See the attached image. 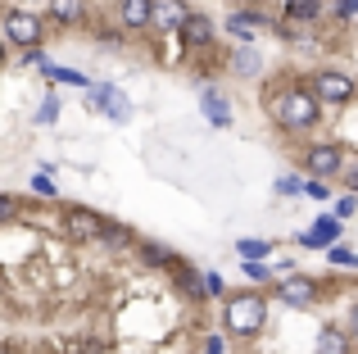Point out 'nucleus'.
Here are the masks:
<instances>
[{
	"instance_id": "obj_36",
	"label": "nucleus",
	"mask_w": 358,
	"mask_h": 354,
	"mask_svg": "<svg viewBox=\"0 0 358 354\" xmlns=\"http://www.w3.org/2000/svg\"><path fill=\"white\" fill-rule=\"evenodd\" d=\"M350 337H354V346H358V300H354V309H350Z\"/></svg>"
},
{
	"instance_id": "obj_7",
	"label": "nucleus",
	"mask_w": 358,
	"mask_h": 354,
	"mask_svg": "<svg viewBox=\"0 0 358 354\" xmlns=\"http://www.w3.org/2000/svg\"><path fill=\"white\" fill-rule=\"evenodd\" d=\"M87 100H91L96 109H105V114L114 118V123H127V118H131V100L122 96L114 82H96V87L87 91Z\"/></svg>"
},
{
	"instance_id": "obj_2",
	"label": "nucleus",
	"mask_w": 358,
	"mask_h": 354,
	"mask_svg": "<svg viewBox=\"0 0 358 354\" xmlns=\"http://www.w3.org/2000/svg\"><path fill=\"white\" fill-rule=\"evenodd\" d=\"M263 323H268V300L259 291L227 295V304H222V332L227 337H259Z\"/></svg>"
},
{
	"instance_id": "obj_20",
	"label": "nucleus",
	"mask_w": 358,
	"mask_h": 354,
	"mask_svg": "<svg viewBox=\"0 0 358 354\" xmlns=\"http://www.w3.org/2000/svg\"><path fill=\"white\" fill-rule=\"evenodd\" d=\"M236 255L245 259V264H263V259L272 255V241H259V236H241V241H236Z\"/></svg>"
},
{
	"instance_id": "obj_4",
	"label": "nucleus",
	"mask_w": 358,
	"mask_h": 354,
	"mask_svg": "<svg viewBox=\"0 0 358 354\" xmlns=\"http://www.w3.org/2000/svg\"><path fill=\"white\" fill-rule=\"evenodd\" d=\"M304 169L308 177H317V182H331V177H345V150L336 141H317V146H308V155H304Z\"/></svg>"
},
{
	"instance_id": "obj_31",
	"label": "nucleus",
	"mask_w": 358,
	"mask_h": 354,
	"mask_svg": "<svg viewBox=\"0 0 358 354\" xmlns=\"http://www.w3.org/2000/svg\"><path fill=\"white\" fill-rule=\"evenodd\" d=\"M354 209H358V195H341V200H336V218H341V222L350 218Z\"/></svg>"
},
{
	"instance_id": "obj_21",
	"label": "nucleus",
	"mask_w": 358,
	"mask_h": 354,
	"mask_svg": "<svg viewBox=\"0 0 358 354\" xmlns=\"http://www.w3.org/2000/svg\"><path fill=\"white\" fill-rule=\"evenodd\" d=\"M45 78H50V82H64V87H82V91L96 87L87 73H78V69H59V64H50V69H45Z\"/></svg>"
},
{
	"instance_id": "obj_10",
	"label": "nucleus",
	"mask_w": 358,
	"mask_h": 354,
	"mask_svg": "<svg viewBox=\"0 0 358 354\" xmlns=\"http://www.w3.org/2000/svg\"><path fill=\"white\" fill-rule=\"evenodd\" d=\"M200 114L209 127H231V105L218 87H200Z\"/></svg>"
},
{
	"instance_id": "obj_29",
	"label": "nucleus",
	"mask_w": 358,
	"mask_h": 354,
	"mask_svg": "<svg viewBox=\"0 0 358 354\" xmlns=\"http://www.w3.org/2000/svg\"><path fill=\"white\" fill-rule=\"evenodd\" d=\"M14 218H18V200H14V195H5V200H0V222L9 227Z\"/></svg>"
},
{
	"instance_id": "obj_3",
	"label": "nucleus",
	"mask_w": 358,
	"mask_h": 354,
	"mask_svg": "<svg viewBox=\"0 0 358 354\" xmlns=\"http://www.w3.org/2000/svg\"><path fill=\"white\" fill-rule=\"evenodd\" d=\"M45 36V18L36 14V9H5V41L14 45V50H36Z\"/></svg>"
},
{
	"instance_id": "obj_23",
	"label": "nucleus",
	"mask_w": 358,
	"mask_h": 354,
	"mask_svg": "<svg viewBox=\"0 0 358 354\" xmlns=\"http://www.w3.org/2000/svg\"><path fill=\"white\" fill-rule=\"evenodd\" d=\"M100 246H109V250H127V246H136V236H131L127 227H118V222H109L105 236H100Z\"/></svg>"
},
{
	"instance_id": "obj_34",
	"label": "nucleus",
	"mask_w": 358,
	"mask_h": 354,
	"mask_svg": "<svg viewBox=\"0 0 358 354\" xmlns=\"http://www.w3.org/2000/svg\"><path fill=\"white\" fill-rule=\"evenodd\" d=\"M345 186H350V195H358V160L345 169Z\"/></svg>"
},
{
	"instance_id": "obj_11",
	"label": "nucleus",
	"mask_w": 358,
	"mask_h": 354,
	"mask_svg": "<svg viewBox=\"0 0 358 354\" xmlns=\"http://www.w3.org/2000/svg\"><path fill=\"white\" fill-rule=\"evenodd\" d=\"M118 23L127 27V32H145V27H155V0H122V5H118Z\"/></svg>"
},
{
	"instance_id": "obj_27",
	"label": "nucleus",
	"mask_w": 358,
	"mask_h": 354,
	"mask_svg": "<svg viewBox=\"0 0 358 354\" xmlns=\"http://www.w3.org/2000/svg\"><path fill=\"white\" fill-rule=\"evenodd\" d=\"M327 264H336V268H358V255H354V250H345V246H331V250H327Z\"/></svg>"
},
{
	"instance_id": "obj_13",
	"label": "nucleus",
	"mask_w": 358,
	"mask_h": 354,
	"mask_svg": "<svg viewBox=\"0 0 358 354\" xmlns=\"http://www.w3.org/2000/svg\"><path fill=\"white\" fill-rule=\"evenodd\" d=\"M186 18H191V5H186V0H155V23H159V27H173V32H182Z\"/></svg>"
},
{
	"instance_id": "obj_8",
	"label": "nucleus",
	"mask_w": 358,
	"mask_h": 354,
	"mask_svg": "<svg viewBox=\"0 0 358 354\" xmlns=\"http://www.w3.org/2000/svg\"><path fill=\"white\" fill-rule=\"evenodd\" d=\"M317 295H322V286H317L313 277H304V273L281 277V300L295 304V309H308V304H317Z\"/></svg>"
},
{
	"instance_id": "obj_19",
	"label": "nucleus",
	"mask_w": 358,
	"mask_h": 354,
	"mask_svg": "<svg viewBox=\"0 0 358 354\" xmlns=\"http://www.w3.org/2000/svg\"><path fill=\"white\" fill-rule=\"evenodd\" d=\"M50 18L59 27H73L87 18V0H50Z\"/></svg>"
},
{
	"instance_id": "obj_22",
	"label": "nucleus",
	"mask_w": 358,
	"mask_h": 354,
	"mask_svg": "<svg viewBox=\"0 0 358 354\" xmlns=\"http://www.w3.org/2000/svg\"><path fill=\"white\" fill-rule=\"evenodd\" d=\"M177 277H182V286H186V295H191V300H204V295H209V291H204V273H195L191 264L177 268Z\"/></svg>"
},
{
	"instance_id": "obj_33",
	"label": "nucleus",
	"mask_w": 358,
	"mask_h": 354,
	"mask_svg": "<svg viewBox=\"0 0 358 354\" xmlns=\"http://www.w3.org/2000/svg\"><path fill=\"white\" fill-rule=\"evenodd\" d=\"M204 291H209V295H222V291H227L222 273H204Z\"/></svg>"
},
{
	"instance_id": "obj_26",
	"label": "nucleus",
	"mask_w": 358,
	"mask_h": 354,
	"mask_svg": "<svg viewBox=\"0 0 358 354\" xmlns=\"http://www.w3.org/2000/svg\"><path fill=\"white\" fill-rule=\"evenodd\" d=\"M304 186H308V182H299L295 173H281V177H277V186H272V191H277V195H304Z\"/></svg>"
},
{
	"instance_id": "obj_6",
	"label": "nucleus",
	"mask_w": 358,
	"mask_h": 354,
	"mask_svg": "<svg viewBox=\"0 0 358 354\" xmlns=\"http://www.w3.org/2000/svg\"><path fill=\"white\" fill-rule=\"evenodd\" d=\"M105 227L109 222L100 218L96 209H82V204H69V209H64V232H69V241H100Z\"/></svg>"
},
{
	"instance_id": "obj_24",
	"label": "nucleus",
	"mask_w": 358,
	"mask_h": 354,
	"mask_svg": "<svg viewBox=\"0 0 358 354\" xmlns=\"http://www.w3.org/2000/svg\"><path fill=\"white\" fill-rule=\"evenodd\" d=\"M55 118H59V96H55V91H45L41 105H36V127H50Z\"/></svg>"
},
{
	"instance_id": "obj_12",
	"label": "nucleus",
	"mask_w": 358,
	"mask_h": 354,
	"mask_svg": "<svg viewBox=\"0 0 358 354\" xmlns=\"http://www.w3.org/2000/svg\"><path fill=\"white\" fill-rule=\"evenodd\" d=\"M231 73H236V78H259L263 73V50L254 41H241L236 50H231Z\"/></svg>"
},
{
	"instance_id": "obj_28",
	"label": "nucleus",
	"mask_w": 358,
	"mask_h": 354,
	"mask_svg": "<svg viewBox=\"0 0 358 354\" xmlns=\"http://www.w3.org/2000/svg\"><path fill=\"white\" fill-rule=\"evenodd\" d=\"M304 195H308V200H331V191H327V182H317V177H308Z\"/></svg>"
},
{
	"instance_id": "obj_5",
	"label": "nucleus",
	"mask_w": 358,
	"mask_h": 354,
	"mask_svg": "<svg viewBox=\"0 0 358 354\" xmlns=\"http://www.w3.org/2000/svg\"><path fill=\"white\" fill-rule=\"evenodd\" d=\"M354 91H358V82L350 73H341V69H322L313 78V96L322 100V105H350Z\"/></svg>"
},
{
	"instance_id": "obj_35",
	"label": "nucleus",
	"mask_w": 358,
	"mask_h": 354,
	"mask_svg": "<svg viewBox=\"0 0 358 354\" xmlns=\"http://www.w3.org/2000/svg\"><path fill=\"white\" fill-rule=\"evenodd\" d=\"M204 354H227V341H222V337H209V341H204Z\"/></svg>"
},
{
	"instance_id": "obj_1",
	"label": "nucleus",
	"mask_w": 358,
	"mask_h": 354,
	"mask_svg": "<svg viewBox=\"0 0 358 354\" xmlns=\"http://www.w3.org/2000/svg\"><path fill=\"white\" fill-rule=\"evenodd\" d=\"M268 109H272V118H277V127H286V132H295V136H304V132H313L317 123H322V100L313 96V87H281L277 96L268 100Z\"/></svg>"
},
{
	"instance_id": "obj_16",
	"label": "nucleus",
	"mask_w": 358,
	"mask_h": 354,
	"mask_svg": "<svg viewBox=\"0 0 358 354\" xmlns=\"http://www.w3.org/2000/svg\"><path fill=\"white\" fill-rule=\"evenodd\" d=\"M209 41H213V23L204 14H191V18H186V27H182V45L200 50V45H209Z\"/></svg>"
},
{
	"instance_id": "obj_9",
	"label": "nucleus",
	"mask_w": 358,
	"mask_h": 354,
	"mask_svg": "<svg viewBox=\"0 0 358 354\" xmlns=\"http://www.w3.org/2000/svg\"><path fill=\"white\" fill-rule=\"evenodd\" d=\"M341 218H336V213H322V218L313 222V232H304V236H299V246L304 250H331L336 241H341Z\"/></svg>"
},
{
	"instance_id": "obj_14",
	"label": "nucleus",
	"mask_w": 358,
	"mask_h": 354,
	"mask_svg": "<svg viewBox=\"0 0 358 354\" xmlns=\"http://www.w3.org/2000/svg\"><path fill=\"white\" fill-rule=\"evenodd\" d=\"M263 23H268V18H263L259 9H236V14L227 18V32L241 36V41H254V36L263 32Z\"/></svg>"
},
{
	"instance_id": "obj_37",
	"label": "nucleus",
	"mask_w": 358,
	"mask_h": 354,
	"mask_svg": "<svg viewBox=\"0 0 358 354\" xmlns=\"http://www.w3.org/2000/svg\"><path fill=\"white\" fill-rule=\"evenodd\" d=\"M0 354H18V350H14V346H9V341H5V346H0Z\"/></svg>"
},
{
	"instance_id": "obj_32",
	"label": "nucleus",
	"mask_w": 358,
	"mask_h": 354,
	"mask_svg": "<svg viewBox=\"0 0 358 354\" xmlns=\"http://www.w3.org/2000/svg\"><path fill=\"white\" fill-rule=\"evenodd\" d=\"M336 18H358V0H331Z\"/></svg>"
},
{
	"instance_id": "obj_15",
	"label": "nucleus",
	"mask_w": 358,
	"mask_h": 354,
	"mask_svg": "<svg viewBox=\"0 0 358 354\" xmlns=\"http://www.w3.org/2000/svg\"><path fill=\"white\" fill-rule=\"evenodd\" d=\"M136 255H141V264H150V268H182V259L168 246H159V241H136Z\"/></svg>"
},
{
	"instance_id": "obj_25",
	"label": "nucleus",
	"mask_w": 358,
	"mask_h": 354,
	"mask_svg": "<svg viewBox=\"0 0 358 354\" xmlns=\"http://www.w3.org/2000/svg\"><path fill=\"white\" fill-rule=\"evenodd\" d=\"M241 273L250 277L254 286H263V282H272V277H277V268H268V264H241Z\"/></svg>"
},
{
	"instance_id": "obj_17",
	"label": "nucleus",
	"mask_w": 358,
	"mask_h": 354,
	"mask_svg": "<svg viewBox=\"0 0 358 354\" xmlns=\"http://www.w3.org/2000/svg\"><path fill=\"white\" fill-rule=\"evenodd\" d=\"M322 9H331V0H286V23H313Z\"/></svg>"
},
{
	"instance_id": "obj_30",
	"label": "nucleus",
	"mask_w": 358,
	"mask_h": 354,
	"mask_svg": "<svg viewBox=\"0 0 358 354\" xmlns=\"http://www.w3.org/2000/svg\"><path fill=\"white\" fill-rule=\"evenodd\" d=\"M32 195H41V200H55V182H50V177H32Z\"/></svg>"
},
{
	"instance_id": "obj_18",
	"label": "nucleus",
	"mask_w": 358,
	"mask_h": 354,
	"mask_svg": "<svg viewBox=\"0 0 358 354\" xmlns=\"http://www.w3.org/2000/svg\"><path fill=\"white\" fill-rule=\"evenodd\" d=\"M350 350H354V337H350V332L331 327V323L317 332V354H350Z\"/></svg>"
}]
</instances>
